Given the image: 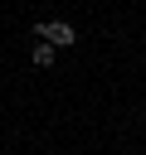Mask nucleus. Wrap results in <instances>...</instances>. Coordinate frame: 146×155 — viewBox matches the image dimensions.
Returning a JSON list of instances; mask_svg holds the SVG:
<instances>
[{
    "mask_svg": "<svg viewBox=\"0 0 146 155\" xmlns=\"http://www.w3.org/2000/svg\"><path fill=\"white\" fill-rule=\"evenodd\" d=\"M54 53H58V48L39 39V44H34V68H49V63H54Z\"/></svg>",
    "mask_w": 146,
    "mask_h": 155,
    "instance_id": "2",
    "label": "nucleus"
},
{
    "mask_svg": "<svg viewBox=\"0 0 146 155\" xmlns=\"http://www.w3.org/2000/svg\"><path fill=\"white\" fill-rule=\"evenodd\" d=\"M34 34H39L44 44H54V48H73V44H78V29H73L68 19H39Z\"/></svg>",
    "mask_w": 146,
    "mask_h": 155,
    "instance_id": "1",
    "label": "nucleus"
}]
</instances>
